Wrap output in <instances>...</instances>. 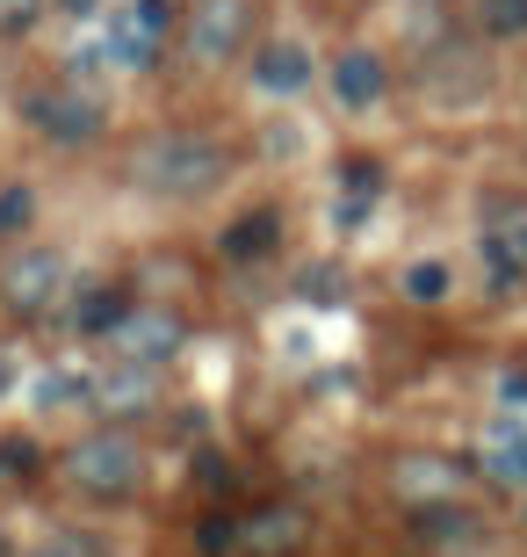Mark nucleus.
<instances>
[{
	"label": "nucleus",
	"instance_id": "5",
	"mask_svg": "<svg viewBox=\"0 0 527 557\" xmlns=\"http://www.w3.org/2000/svg\"><path fill=\"white\" fill-rule=\"evenodd\" d=\"M246 37H253V0H188L181 44L203 73H224L246 51Z\"/></svg>",
	"mask_w": 527,
	"mask_h": 557
},
{
	"label": "nucleus",
	"instance_id": "2",
	"mask_svg": "<svg viewBox=\"0 0 527 557\" xmlns=\"http://www.w3.org/2000/svg\"><path fill=\"white\" fill-rule=\"evenodd\" d=\"M59 478L80 499H109V507H116V499H138V485H145L138 434H130V428H95V434H80V442L59 456Z\"/></svg>",
	"mask_w": 527,
	"mask_h": 557
},
{
	"label": "nucleus",
	"instance_id": "7",
	"mask_svg": "<svg viewBox=\"0 0 527 557\" xmlns=\"http://www.w3.org/2000/svg\"><path fill=\"white\" fill-rule=\"evenodd\" d=\"M477 261H485V289H491V297H513V289L527 283V203L499 196V203L485 210Z\"/></svg>",
	"mask_w": 527,
	"mask_h": 557
},
{
	"label": "nucleus",
	"instance_id": "26",
	"mask_svg": "<svg viewBox=\"0 0 527 557\" xmlns=\"http://www.w3.org/2000/svg\"><path fill=\"white\" fill-rule=\"evenodd\" d=\"M51 0H0V37H29Z\"/></svg>",
	"mask_w": 527,
	"mask_h": 557
},
{
	"label": "nucleus",
	"instance_id": "24",
	"mask_svg": "<svg viewBox=\"0 0 527 557\" xmlns=\"http://www.w3.org/2000/svg\"><path fill=\"white\" fill-rule=\"evenodd\" d=\"M80 398H95V376H73V370H43L37 376V406L51 413V406H80Z\"/></svg>",
	"mask_w": 527,
	"mask_h": 557
},
{
	"label": "nucleus",
	"instance_id": "8",
	"mask_svg": "<svg viewBox=\"0 0 527 557\" xmlns=\"http://www.w3.org/2000/svg\"><path fill=\"white\" fill-rule=\"evenodd\" d=\"M419 87H426V102H434V109H477L491 95V65L477 59V51H463L455 37H441L434 51H426Z\"/></svg>",
	"mask_w": 527,
	"mask_h": 557
},
{
	"label": "nucleus",
	"instance_id": "29",
	"mask_svg": "<svg viewBox=\"0 0 527 557\" xmlns=\"http://www.w3.org/2000/svg\"><path fill=\"white\" fill-rule=\"evenodd\" d=\"M267 160H297V152H304V138H297V124H275V131H267Z\"/></svg>",
	"mask_w": 527,
	"mask_h": 557
},
{
	"label": "nucleus",
	"instance_id": "28",
	"mask_svg": "<svg viewBox=\"0 0 527 557\" xmlns=\"http://www.w3.org/2000/svg\"><path fill=\"white\" fill-rule=\"evenodd\" d=\"M304 297H311V305H332V297H347V275L340 269H311L304 275Z\"/></svg>",
	"mask_w": 527,
	"mask_h": 557
},
{
	"label": "nucleus",
	"instance_id": "21",
	"mask_svg": "<svg viewBox=\"0 0 527 557\" xmlns=\"http://www.w3.org/2000/svg\"><path fill=\"white\" fill-rule=\"evenodd\" d=\"M398 283H405L412 305H448V297H455V269H448V261H412Z\"/></svg>",
	"mask_w": 527,
	"mask_h": 557
},
{
	"label": "nucleus",
	"instance_id": "13",
	"mask_svg": "<svg viewBox=\"0 0 527 557\" xmlns=\"http://www.w3.org/2000/svg\"><path fill=\"white\" fill-rule=\"evenodd\" d=\"M412 536L441 557H469L485 543V515H469L463 499H434V507H412Z\"/></svg>",
	"mask_w": 527,
	"mask_h": 557
},
{
	"label": "nucleus",
	"instance_id": "9",
	"mask_svg": "<svg viewBox=\"0 0 527 557\" xmlns=\"http://www.w3.org/2000/svg\"><path fill=\"white\" fill-rule=\"evenodd\" d=\"M181 341H188V326L166 305H130L123 326L109 333V355H116V362H145V370H166V362L181 355Z\"/></svg>",
	"mask_w": 527,
	"mask_h": 557
},
{
	"label": "nucleus",
	"instance_id": "10",
	"mask_svg": "<svg viewBox=\"0 0 527 557\" xmlns=\"http://www.w3.org/2000/svg\"><path fill=\"white\" fill-rule=\"evenodd\" d=\"M311 81H318V59L304 37H267L253 51V95H267V102H297Z\"/></svg>",
	"mask_w": 527,
	"mask_h": 557
},
{
	"label": "nucleus",
	"instance_id": "15",
	"mask_svg": "<svg viewBox=\"0 0 527 557\" xmlns=\"http://www.w3.org/2000/svg\"><path fill=\"white\" fill-rule=\"evenodd\" d=\"M463 471L448 463V456H398L390 463V493L412 499V507H434V499H455Z\"/></svg>",
	"mask_w": 527,
	"mask_h": 557
},
{
	"label": "nucleus",
	"instance_id": "27",
	"mask_svg": "<svg viewBox=\"0 0 527 557\" xmlns=\"http://www.w3.org/2000/svg\"><path fill=\"white\" fill-rule=\"evenodd\" d=\"M340 188H347V196H368V203H376V188H384V166H376V160H340Z\"/></svg>",
	"mask_w": 527,
	"mask_h": 557
},
{
	"label": "nucleus",
	"instance_id": "23",
	"mask_svg": "<svg viewBox=\"0 0 527 557\" xmlns=\"http://www.w3.org/2000/svg\"><path fill=\"white\" fill-rule=\"evenodd\" d=\"M37 218V188L29 182H0V239H22Z\"/></svg>",
	"mask_w": 527,
	"mask_h": 557
},
{
	"label": "nucleus",
	"instance_id": "19",
	"mask_svg": "<svg viewBox=\"0 0 527 557\" xmlns=\"http://www.w3.org/2000/svg\"><path fill=\"white\" fill-rule=\"evenodd\" d=\"M477 37L520 44L527 37V0H477Z\"/></svg>",
	"mask_w": 527,
	"mask_h": 557
},
{
	"label": "nucleus",
	"instance_id": "12",
	"mask_svg": "<svg viewBox=\"0 0 527 557\" xmlns=\"http://www.w3.org/2000/svg\"><path fill=\"white\" fill-rule=\"evenodd\" d=\"M217 253H224V269H261L267 253H283V210L275 203L239 210V218L217 232Z\"/></svg>",
	"mask_w": 527,
	"mask_h": 557
},
{
	"label": "nucleus",
	"instance_id": "30",
	"mask_svg": "<svg viewBox=\"0 0 527 557\" xmlns=\"http://www.w3.org/2000/svg\"><path fill=\"white\" fill-rule=\"evenodd\" d=\"M499 406L527 413V370H499Z\"/></svg>",
	"mask_w": 527,
	"mask_h": 557
},
{
	"label": "nucleus",
	"instance_id": "14",
	"mask_svg": "<svg viewBox=\"0 0 527 557\" xmlns=\"http://www.w3.org/2000/svg\"><path fill=\"white\" fill-rule=\"evenodd\" d=\"M485 478L506 493H527V413H513V406L485 434Z\"/></svg>",
	"mask_w": 527,
	"mask_h": 557
},
{
	"label": "nucleus",
	"instance_id": "32",
	"mask_svg": "<svg viewBox=\"0 0 527 557\" xmlns=\"http://www.w3.org/2000/svg\"><path fill=\"white\" fill-rule=\"evenodd\" d=\"M8 384H15V370H8V355H0V392H8Z\"/></svg>",
	"mask_w": 527,
	"mask_h": 557
},
{
	"label": "nucleus",
	"instance_id": "18",
	"mask_svg": "<svg viewBox=\"0 0 527 557\" xmlns=\"http://www.w3.org/2000/svg\"><path fill=\"white\" fill-rule=\"evenodd\" d=\"M123 311H130V297H123V289H87L80 311H73V326H80L87 341H109V333L123 326Z\"/></svg>",
	"mask_w": 527,
	"mask_h": 557
},
{
	"label": "nucleus",
	"instance_id": "17",
	"mask_svg": "<svg viewBox=\"0 0 527 557\" xmlns=\"http://www.w3.org/2000/svg\"><path fill=\"white\" fill-rule=\"evenodd\" d=\"M152 392H160V370H145V362H102V376H95V398L109 413H138V406H152Z\"/></svg>",
	"mask_w": 527,
	"mask_h": 557
},
{
	"label": "nucleus",
	"instance_id": "4",
	"mask_svg": "<svg viewBox=\"0 0 527 557\" xmlns=\"http://www.w3.org/2000/svg\"><path fill=\"white\" fill-rule=\"evenodd\" d=\"M65 289H73L65 247H15L0 261V305L15 311V319H51L65 305Z\"/></svg>",
	"mask_w": 527,
	"mask_h": 557
},
{
	"label": "nucleus",
	"instance_id": "3",
	"mask_svg": "<svg viewBox=\"0 0 527 557\" xmlns=\"http://www.w3.org/2000/svg\"><path fill=\"white\" fill-rule=\"evenodd\" d=\"M22 124L37 131L43 145H59V152H80V145H95L109 131V102L87 81H51V87H29Z\"/></svg>",
	"mask_w": 527,
	"mask_h": 557
},
{
	"label": "nucleus",
	"instance_id": "25",
	"mask_svg": "<svg viewBox=\"0 0 527 557\" xmlns=\"http://www.w3.org/2000/svg\"><path fill=\"white\" fill-rule=\"evenodd\" d=\"M37 471H43L37 442H29V434H0V478H15V485H22V478H37Z\"/></svg>",
	"mask_w": 527,
	"mask_h": 557
},
{
	"label": "nucleus",
	"instance_id": "22",
	"mask_svg": "<svg viewBox=\"0 0 527 557\" xmlns=\"http://www.w3.org/2000/svg\"><path fill=\"white\" fill-rule=\"evenodd\" d=\"M29 557H109V543L95 536V529H43L37 543H29Z\"/></svg>",
	"mask_w": 527,
	"mask_h": 557
},
{
	"label": "nucleus",
	"instance_id": "11",
	"mask_svg": "<svg viewBox=\"0 0 527 557\" xmlns=\"http://www.w3.org/2000/svg\"><path fill=\"white\" fill-rule=\"evenodd\" d=\"M325 87H332V102L340 109H376L390 95V65L384 51H368V44H347L340 59L325 65Z\"/></svg>",
	"mask_w": 527,
	"mask_h": 557
},
{
	"label": "nucleus",
	"instance_id": "1",
	"mask_svg": "<svg viewBox=\"0 0 527 557\" xmlns=\"http://www.w3.org/2000/svg\"><path fill=\"white\" fill-rule=\"evenodd\" d=\"M231 182V152L210 131H152L130 152V188L152 203H203Z\"/></svg>",
	"mask_w": 527,
	"mask_h": 557
},
{
	"label": "nucleus",
	"instance_id": "20",
	"mask_svg": "<svg viewBox=\"0 0 527 557\" xmlns=\"http://www.w3.org/2000/svg\"><path fill=\"white\" fill-rule=\"evenodd\" d=\"M196 550L203 557H246V515H203L196 521Z\"/></svg>",
	"mask_w": 527,
	"mask_h": 557
},
{
	"label": "nucleus",
	"instance_id": "16",
	"mask_svg": "<svg viewBox=\"0 0 527 557\" xmlns=\"http://www.w3.org/2000/svg\"><path fill=\"white\" fill-rule=\"evenodd\" d=\"M297 543H304V515L297 507L275 499V507H253L246 515V557H289Z\"/></svg>",
	"mask_w": 527,
	"mask_h": 557
},
{
	"label": "nucleus",
	"instance_id": "6",
	"mask_svg": "<svg viewBox=\"0 0 527 557\" xmlns=\"http://www.w3.org/2000/svg\"><path fill=\"white\" fill-rule=\"evenodd\" d=\"M166 37H174V0H123V8H109L102 51L116 73H145L166 51Z\"/></svg>",
	"mask_w": 527,
	"mask_h": 557
},
{
	"label": "nucleus",
	"instance_id": "31",
	"mask_svg": "<svg viewBox=\"0 0 527 557\" xmlns=\"http://www.w3.org/2000/svg\"><path fill=\"white\" fill-rule=\"evenodd\" d=\"M59 15H102V0H51Z\"/></svg>",
	"mask_w": 527,
	"mask_h": 557
}]
</instances>
